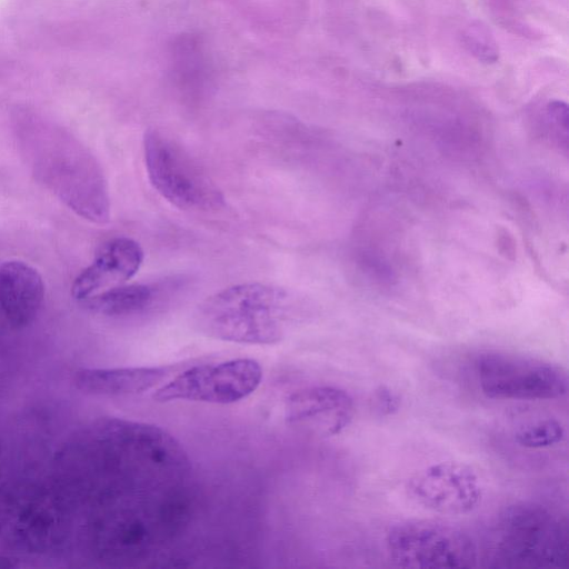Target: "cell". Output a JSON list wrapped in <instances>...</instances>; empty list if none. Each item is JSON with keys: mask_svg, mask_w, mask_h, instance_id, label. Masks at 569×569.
<instances>
[{"mask_svg": "<svg viewBox=\"0 0 569 569\" xmlns=\"http://www.w3.org/2000/svg\"><path fill=\"white\" fill-rule=\"evenodd\" d=\"M409 499L439 515L460 516L476 510L483 498L478 473L460 461H439L413 473L406 483Z\"/></svg>", "mask_w": 569, "mask_h": 569, "instance_id": "ba28073f", "label": "cell"}, {"mask_svg": "<svg viewBox=\"0 0 569 569\" xmlns=\"http://www.w3.org/2000/svg\"><path fill=\"white\" fill-rule=\"evenodd\" d=\"M172 367L82 368L73 377L80 392L104 398H121L142 393L163 381Z\"/></svg>", "mask_w": 569, "mask_h": 569, "instance_id": "7c38bea8", "label": "cell"}, {"mask_svg": "<svg viewBox=\"0 0 569 569\" xmlns=\"http://www.w3.org/2000/svg\"><path fill=\"white\" fill-rule=\"evenodd\" d=\"M262 369L249 358L189 368L153 392L157 402L178 400L216 405L238 402L259 387Z\"/></svg>", "mask_w": 569, "mask_h": 569, "instance_id": "52a82bcc", "label": "cell"}, {"mask_svg": "<svg viewBox=\"0 0 569 569\" xmlns=\"http://www.w3.org/2000/svg\"><path fill=\"white\" fill-rule=\"evenodd\" d=\"M466 43L469 50L478 57L479 60L493 62L498 58V49L489 30L476 24L468 28L465 34Z\"/></svg>", "mask_w": 569, "mask_h": 569, "instance_id": "9a60e30c", "label": "cell"}, {"mask_svg": "<svg viewBox=\"0 0 569 569\" xmlns=\"http://www.w3.org/2000/svg\"><path fill=\"white\" fill-rule=\"evenodd\" d=\"M481 392L500 400H551L567 395L566 370L550 361L505 351H487L475 360Z\"/></svg>", "mask_w": 569, "mask_h": 569, "instance_id": "277c9868", "label": "cell"}, {"mask_svg": "<svg viewBox=\"0 0 569 569\" xmlns=\"http://www.w3.org/2000/svg\"><path fill=\"white\" fill-rule=\"evenodd\" d=\"M143 150L150 183L171 204L190 211H214L224 204L214 181L171 137L148 129Z\"/></svg>", "mask_w": 569, "mask_h": 569, "instance_id": "3957f363", "label": "cell"}, {"mask_svg": "<svg viewBox=\"0 0 569 569\" xmlns=\"http://www.w3.org/2000/svg\"><path fill=\"white\" fill-rule=\"evenodd\" d=\"M156 295L157 289L150 284L123 283L101 291L81 303L97 315L126 317L146 311L152 306Z\"/></svg>", "mask_w": 569, "mask_h": 569, "instance_id": "4fadbf2b", "label": "cell"}, {"mask_svg": "<svg viewBox=\"0 0 569 569\" xmlns=\"http://www.w3.org/2000/svg\"><path fill=\"white\" fill-rule=\"evenodd\" d=\"M142 261L143 250L136 240L128 237L110 239L74 279L71 288L73 298L82 302L101 291L123 284L138 272Z\"/></svg>", "mask_w": 569, "mask_h": 569, "instance_id": "30bf717a", "label": "cell"}, {"mask_svg": "<svg viewBox=\"0 0 569 569\" xmlns=\"http://www.w3.org/2000/svg\"><path fill=\"white\" fill-rule=\"evenodd\" d=\"M496 535L498 556L507 566L552 568L567 559V533L541 506H509L498 519Z\"/></svg>", "mask_w": 569, "mask_h": 569, "instance_id": "5b68a950", "label": "cell"}, {"mask_svg": "<svg viewBox=\"0 0 569 569\" xmlns=\"http://www.w3.org/2000/svg\"><path fill=\"white\" fill-rule=\"evenodd\" d=\"M299 309L293 291L247 282L204 299L194 311V325L207 337L247 345L279 342Z\"/></svg>", "mask_w": 569, "mask_h": 569, "instance_id": "7a4b0ae2", "label": "cell"}, {"mask_svg": "<svg viewBox=\"0 0 569 569\" xmlns=\"http://www.w3.org/2000/svg\"><path fill=\"white\" fill-rule=\"evenodd\" d=\"M377 400L379 403V407L387 412H392L393 410H397L399 406V400L390 392V390L386 388H381L380 391L377 392Z\"/></svg>", "mask_w": 569, "mask_h": 569, "instance_id": "2e32d148", "label": "cell"}, {"mask_svg": "<svg viewBox=\"0 0 569 569\" xmlns=\"http://www.w3.org/2000/svg\"><path fill=\"white\" fill-rule=\"evenodd\" d=\"M18 149L31 173L77 216L93 223L110 219V197L94 156L69 132L38 119L17 128Z\"/></svg>", "mask_w": 569, "mask_h": 569, "instance_id": "6da1fadb", "label": "cell"}, {"mask_svg": "<svg viewBox=\"0 0 569 569\" xmlns=\"http://www.w3.org/2000/svg\"><path fill=\"white\" fill-rule=\"evenodd\" d=\"M353 400L343 389L313 386L291 393L286 400L288 425L321 436L339 435L351 422Z\"/></svg>", "mask_w": 569, "mask_h": 569, "instance_id": "9c48e42d", "label": "cell"}, {"mask_svg": "<svg viewBox=\"0 0 569 569\" xmlns=\"http://www.w3.org/2000/svg\"><path fill=\"white\" fill-rule=\"evenodd\" d=\"M565 438V428L552 418L528 423L515 433L516 441L529 449H541L555 446Z\"/></svg>", "mask_w": 569, "mask_h": 569, "instance_id": "5bb4252c", "label": "cell"}, {"mask_svg": "<svg viewBox=\"0 0 569 569\" xmlns=\"http://www.w3.org/2000/svg\"><path fill=\"white\" fill-rule=\"evenodd\" d=\"M386 549L393 565L415 569L472 568L477 549L460 528L435 520H406L389 528Z\"/></svg>", "mask_w": 569, "mask_h": 569, "instance_id": "8992f818", "label": "cell"}, {"mask_svg": "<svg viewBox=\"0 0 569 569\" xmlns=\"http://www.w3.org/2000/svg\"><path fill=\"white\" fill-rule=\"evenodd\" d=\"M44 299L41 274L20 260L0 264V309L16 329L30 326L38 317Z\"/></svg>", "mask_w": 569, "mask_h": 569, "instance_id": "8fae6325", "label": "cell"}]
</instances>
